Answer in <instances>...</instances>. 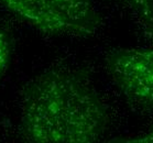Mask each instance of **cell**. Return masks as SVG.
<instances>
[{"label":"cell","mask_w":153,"mask_h":143,"mask_svg":"<svg viewBox=\"0 0 153 143\" xmlns=\"http://www.w3.org/2000/svg\"><path fill=\"white\" fill-rule=\"evenodd\" d=\"M109 113L83 73L51 70L22 93L21 138L33 143H93L104 136Z\"/></svg>","instance_id":"6da1fadb"},{"label":"cell","mask_w":153,"mask_h":143,"mask_svg":"<svg viewBox=\"0 0 153 143\" xmlns=\"http://www.w3.org/2000/svg\"><path fill=\"white\" fill-rule=\"evenodd\" d=\"M0 4L23 22L49 34L91 36L101 24L91 0H0Z\"/></svg>","instance_id":"7a4b0ae2"},{"label":"cell","mask_w":153,"mask_h":143,"mask_svg":"<svg viewBox=\"0 0 153 143\" xmlns=\"http://www.w3.org/2000/svg\"><path fill=\"white\" fill-rule=\"evenodd\" d=\"M105 62L129 104L141 110L153 109V46L115 50Z\"/></svg>","instance_id":"3957f363"},{"label":"cell","mask_w":153,"mask_h":143,"mask_svg":"<svg viewBox=\"0 0 153 143\" xmlns=\"http://www.w3.org/2000/svg\"><path fill=\"white\" fill-rule=\"evenodd\" d=\"M148 40H153V0H126Z\"/></svg>","instance_id":"277c9868"},{"label":"cell","mask_w":153,"mask_h":143,"mask_svg":"<svg viewBox=\"0 0 153 143\" xmlns=\"http://www.w3.org/2000/svg\"><path fill=\"white\" fill-rule=\"evenodd\" d=\"M12 53V40L7 31L0 29V76L7 70Z\"/></svg>","instance_id":"5b68a950"},{"label":"cell","mask_w":153,"mask_h":143,"mask_svg":"<svg viewBox=\"0 0 153 143\" xmlns=\"http://www.w3.org/2000/svg\"><path fill=\"white\" fill-rule=\"evenodd\" d=\"M112 142H125V143H153V124L148 130V132L140 134V136H128V138H117L112 140Z\"/></svg>","instance_id":"8992f818"}]
</instances>
